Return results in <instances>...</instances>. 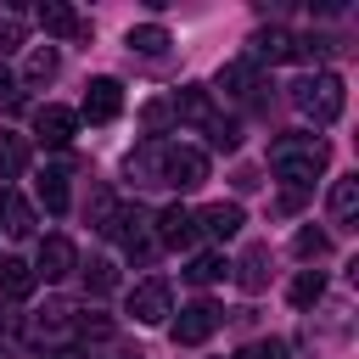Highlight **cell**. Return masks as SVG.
Wrapping results in <instances>:
<instances>
[{
	"label": "cell",
	"mask_w": 359,
	"mask_h": 359,
	"mask_svg": "<svg viewBox=\"0 0 359 359\" xmlns=\"http://www.w3.org/2000/svg\"><path fill=\"white\" fill-rule=\"evenodd\" d=\"M22 168H28V146H22V135L0 129V180H17Z\"/></svg>",
	"instance_id": "603a6c76"
},
{
	"label": "cell",
	"mask_w": 359,
	"mask_h": 359,
	"mask_svg": "<svg viewBox=\"0 0 359 359\" xmlns=\"http://www.w3.org/2000/svg\"><path fill=\"white\" fill-rule=\"evenodd\" d=\"M325 208H331V224L353 230V219H359V180H337L331 196H325Z\"/></svg>",
	"instance_id": "5bb4252c"
},
{
	"label": "cell",
	"mask_w": 359,
	"mask_h": 359,
	"mask_svg": "<svg viewBox=\"0 0 359 359\" xmlns=\"http://www.w3.org/2000/svg\"><path fill=\"white\" fill-rule=\"evenodd\" d=\"M34 191H39V202H45L50 213H67V168H45Z\"/></svg>",
	"instance_id": "7402d4cb"
},
{
	"label": "cell",
	"mask_w": 359,
	"mask_h": 359,
	"mask_svg": "<svg viewBox=\"0 0 359 359\" xmlns=\"http://www.w3.org/2000/svg\"><path fill=\"white\" fill-rule=\"evenodd\" d=\"M151 230H157L163 247H191V241H196V213L174 202V208H163V213L151 219Z\"/></svg>",
	"instance_id": "30bf717a"
},
{
	"label": "cell",
	"mask_w": 359,
	"mask_h": 359,
	"mask_svg": "<svg viewBox=\"0 0 359 359\" xmlns=\"http://www.w3.org/2000/svg\"><path fill=\"white\" fill-rule=\"evenodd\" d=\"M34 135H39L45 146H67V140L79 135V112H67V107H39V112H34Z\"/></svg>",
	"instance_id": "8fae6325"
},
{
	"label": "cell",
	"mask_w": 359,
	"mask_h": 359,
	"mask_svg": "<svg viewBox=\"0 0 359 359\" xmlns=\"http://www.w3.org/2000/svg\"><path fill=\"white\" fill-rule=\"evenodd\" d=\"M0 359H11V353H6V348H0Z\"/></svg>",
	"instance_id": "1f68e13d"
},
{
	"label": "cell",
	"mask_w": 359,
	"mask_h": 359,
	"mask_svg": "<svg viewBox=\"0 0 359 359\" xmlns=\"http://www.w3.org/2000/svg\"><path fill=\"white\" fill-rule=\"evenodd\" d=\"M320 292H325V275H320V269H303V275L292 280V303H297V309L320 303Z\"/></svg>",
	"instance_id": "f1b7e54d"
},
{
	"label": "cell",
	"mask_w": 359,
	"mask_h": 359,
	"mask_svg": "<svg viewBox=\"0 0 359 359\" xmlns=\"http://www.w3.org/2000/svg\"><path fill=\"white\" fill-rule=\"evenodd\" d=\"M325 163H331V146H325L320 135H280V140L269 146V168L286 180V196H303Z\"/></svg>",
	"instance_id": "6da1fadb"
},
{
	"label": "cell",
	"mask_w": 359,
	"mask_h": 359,
	"mask_svg": "<svg viewBox=\"0 0 359 359\" xmlns=\"http://www.w3.org/2000/svg\"><path fill=\"white\" fill-rule=\"evenodd\" d=\"M219 90H224L230 101H252V90H258V67H252V62H230V67H219Z\"/></svg>",
	"instance_id": "2e32d148"
},
{
	"label": "cell",
	"mask_w": 359,
	"mask_h": 359,
	"mask_svg": "<svg viewBox=\"0 0 359 359\" xmlns=\"http://www.w3.org/2000/svg\"><path fill=\"white\" fill-rule=\"evenodd\" d=\"M101 230H107L129 258H135V252H140V258L151 252V213H146L140 202H112V213H107Z\"/></svg>",
	"instance_id": "3957f363"
},
{
	"label": "cell",
	"mask_w": 359,
	"mask_h": 359,
	"mask_svg": "<svg viewBox=\"0 0 359 359\" xmlns=\"http://www.w3.org/2000/svg\"><path fill=\"white\" fill-rule=\"evenodd\" d=\"M118 112H123V84L118 79H90L84 101H79V118L84 123H112Z\"/></svg>",
	"instance_id": "52a82bcc"
},
{
	"label": "cell",
	"mask_w": 359,
	"mask_h": 359,
	"mask_svg": "<svg viewBox=\"0 0 359 359\" xmlns=\"http://www.w3.org/2000/svg\"><path fill=\"white\" fill-rule=\"evenodd\" d=\"M286 56H292V34H286V28H258V34H252L247 62H286Z\"/></svg>",
	"instance_id": "9a60e30c"
},
{
	"label": "cell",
	"mask_w": 359,
	"mask_h": 359,
	"mask_svg": "<svg viewBox=\"0 0 359 359\" xmlns=\"http://www.w3.org/2000/svg\"><path fill=\"white\" fill-rule=\"evenodd\" d=\"M56 79V50L50 45H34L28 62H22V84H50Z\"/></svg>",
	"instance_id": "cb8c5ba5"
},
{
	"label": "cell",
	"mask_w": 359,
	"mask_h": 359,
	"mask_svg": "<svg viewBox=\"0 0 359 359\" xmlns=\"http://www.w3.org/2000/svg\"><path fill=\"white\" fill-rule=\"evenodd\" d=\"M163 151H168V140H140V146L123 157V174H129L135 185H163Z\"/></svg>",
	"instance_id": "ba28073f"
},
{
	"label": "cell",
	"mask_w": 359,
	"mask_h": 359,
	"mask_svg": "<svg viewBox=\"0 0 359 359\" xmlns=\"http://www.w3.org/2000/svg\"><path fill=\"white\" fill-rule=\"evenodd\" d=\"M135 56H163L168 50V28H157V22H140V28H129V39H123Z\"/></svg>",
	"instance_id": "44dd1931"
},
{
	"label": "cell",
	"mask_w": 359,
	"mask_h": 359,
	"mask_svg": "<svg viewBox=\"0 0 359 359\" xmlns=\"http://www.w3.org/2000/svg\"><path fill=\"white\" fill-rule=\"evenodd\" d=\"M292 107L303 118H314V123H337L342 107H348V90H342L337 73H309V79L292 84Z\"/></svg>",
	"instance_id": "7a4b0ae2"
},
{
	"label": "cell",
	"mask_w": 359,
	"mask_h": 359,
	"mask_svg": "<svg viewBox=\"0 0 359 359\" xmlns=\"http://www.w3.org/2000/svg\"><path fill=\"white\" fill-rule=\"evenodd\" d=\"M0 213H6V236H17V241H22V236H34V208H28L17 191H6V196H0Z\"/></svg>",
	"instance_id": "ffe728a7"
},
{
	"label": "cell",
	"mask_w": 359,
	"mask_h": 359,
	"mask_svg": "<svg viewBox=\"0 0 359 359\" xmlns=\"http://www.w3.org/2000/svg\"><path fill=\"white\" fill-rule=\"evenodd\" d=\"M224 269H230V264H224L219 252H196V258L185 264V280H191V286H213V280H224Z\"/></svg>",
	"instance_id": "d4e9b609"
},
{
	"label": "cell",
	"mask_w": 359,
	"mask_h": 359,
	"mask_svg": "<svg viewBox=\"0 0 359 359\" xmlns=\"http://www.w3.org/2000/svg\"><path fill=\"white\" fill-rule=\"evenodd\" d=\"M112 286H118V269H112V258H90V264H84V292H90V297H107Z\"/></svg>",
	"instance_id": "484cf974"
},
{
	"label": "cell",
	"mask_w": 359,
	"mask_h": 359,
	"mask_svg": "<svg viewBox=\"0 0 359 359\" xmlns=\"http://www.w3.org/2000/svg\"><path fill=\"white\" fill-rule=\"evenodd\" d=\"M168 314H174V292H168L163 275H151V280H140V286L129 292V320H135V325H163Z\"/></svg>",
	"instance_id": "277c9868"
},
{
	"label": "cell",
	"mask_w": 359,
	"mask_h": 359,
	"mask_svg": "<svg viewBox=\"0 0 359 359\" xmlns=\"http://www.w3.org/2000/svg\"><path fill=\"white\" fill-rule=\"evenodd\" d=\"M236 359H286V342L280 337H252V342H241Z\"/></svg>",
	"instance_id": "f546056e"
},
{
	"label": "cell",
	"mask_w": 359,
	"mask_h": 359,
	"mask_svg": "<svg viewBox=\"0 0 359 359\" xmlns=\"http://www.w3.org/2000/svg\"><path fill=\"white\" fill-rule=\"evenodd\" d=\"M174 118H191V123H208L213 118V107H208V90L202 84H185L180 95H174V107H168Z\"/></svg>",
	"instance_id": "d6986e66"
},
{
	"label": "cell",
	"mask_w": 359,
	"mask_h": 359,
	"mask_svg": "<svg viewBox=\"0 0 359 359\" xmlns=\"http://www.w3.org/2000/svg\"><path fill=\"white\" fill-rule=\"evenodd\" d=\"M34 264H22V258H0V292L6 297H28L34 292Z\"/></svg>",
	"instance_id": "e0dca14e"
},
{
	"label": "cell",
	"mask_w": 359,
	"mask_h": 359,
	"mask_svg": "<svg viewBox=\"0 0 359 359\" xmlns=\"http://www.w3.org/2000/svg\"><path fill=\"white\" fill-rule=\"evenodd\" d=\"M247 224V213H241V202H208L202 213H196V230H208L213 241H230L236 230Z\"/></svg>",
	"instance_id": "7c38bea8"
},
{
	"label": "cell",
	"mask_w": 359,
	"mask_h": 359,
	"mask_svg": "<svg viewBox=\"0 0 359 359\" xmlns=\"http://www.w3.org/2000/svg\"><path fill=\"white\" fill-rule=\"evenodd\" d=\"M202 180H208V157H202L196 146H168V151H163V185L196 191Z\"/></svg>",
	"instance_id": "5b68a950"
},
{
	"label": "cell",
	"mask_w": 359,
	"mask_h": 359,
	"mask_svg": "<svg viewBox=\"0 0 359 359\" xmlns=\"http://www.w3.org/2000/svg\"><path fill=\"white\" fill-rule=\"evenodd\" d=\"M219 325H224V309L202 297V303L180 309V320H174V342H180V348H196V342H208Z\"/></svg>",
	"instance_id": "8992f818"
},
{
	"label": "cell",
	"mask_w": 359,
	"mask_h": 359,
	"mask_svg": "<svg viewBox=\"0 0 359 359\" xmlns=\"http://www.w3.org/2000/svg\"><path fill=\"white\" fill-rule=\"evenodd\" d=\"M62 359H84V353H79V348H67V353H62Z\"/></svg>",
	"instance_id": "4dcf8cb0"
},
{
	"label": "cell",
	"mask_w": 359,
	"mask_h": 359,
	"mask_svg": "<svg viewBox=\"0 0 359 359\" xmlns=\"http://www.w3.org/2000/svg\"><path fill=\"white\" fill-rule=\"evenodd\" d=\"M292 252H297V258H325V252H331V236L314 230V224H303V230L292 236Z\"/></svg>",
	"instance_id": "83f0119b"
},
{
	"label": "cell",
	"mask_w": 359,
	"mask_h": 359,
	"mask_svg": "<svg viewBox=\"0 0 359 359\" xmlns=\"http://www.w3.org/2000/svg\"><path fill=\"white\" fill-rule=\"evenodd\" d=\"M236 280H241V292H264V286H269V247H264V241H252V247L241 252Z\"/></svg>",
	"instance_id": "4fadbf2b"
},
{
	"label": "cell",
	"mask_w": 359,
	"mask_h": 359,
	"mask_svg": "<svg viewBox=\"0 0 359 359\" xmlns=\"http://www.w3.org/2000/svg\"><path fill=\"white\" fill-rule=\"evenodd\" d=\"M39 22H45V34H62V39H67V34H90V28L79 22V11H73V6H56V0L39 6Z\"/></svg>",
	"instance_id": "ac0fdd59"
},
{
	"label": "cell",
	"mask_w": 359,
	"mask_h": 359,
	"mask_svg": "<svg viewBox=\"0 0 359 359\" xmlns=\"http://www.w3.org/2000/svg\"><path fill=\"white\" fill-rule=\"evenodd\" d=\"M73 269H79V247H73L67 236H45V241H39V264H34V275L62 280V275H73Z\"/></svg>",
	"instance_id": "9c48e42d"
},
{
	"label": "cell",
	"mask_w": 359,
	"mask_h": 359,
	"mask_svg": "<svg viewBox=\"0 0 359 359\" xmlns=\"http://www.w3.org/2000/svg\"><path fill=\"white\" fill-rule=\"evenodd\" d=\"M202 129H208V146H213V151H236V140H241V123H236V118H219V112H213Z\"/></svg>",
	"instance_id": "4316f807"
}]
</instances>
